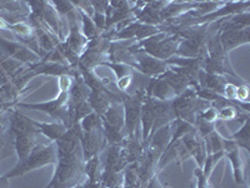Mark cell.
<instances>
[{
    "label": "cell",
    "instance_id": "cell-1",
    "mask_svg": "<svg viewBox=\"0 0 250 188\" xmlns=\"http://www.w3.org/2000/svg\"><path fill=\"white\" fill-rule=\"evenodd\" d=\"M57 160L58 149L55 143L50 145L37 144L25 160L21 161V162H18L12 171H9L4 177H6L9 180V178H13V177L24 176V174L33 171V169L40 168V167L49 164V163H54Z\"/></svg>",
    "mask_w": 250,
    "mask_h": 188
},
{
    "label": "cell",
    "instance_id": "cell-2",
    "mask_svg": "<svg viewBox=\"0 0 250 188\" xmlns=\"http://www.w3.org/2000/svg\"><path fill=\"white\" fill-rule=\"evenodd\" d=\"M0 51H1V54L4 57L19 60L20 63L33 62V60L37 59V55L33 54L26 47L9 42V40L3 39L1 37H0Z\"/></svg>",
    "mask_w": 250,
    "mask_h": 188
},
{
    "label": "cell",
    "instance_id": "cell-3",
    "mask_svg": "<svg viewBox=\"0 0 250 188\" xmlns=\"http://www.w3.org/2000/svg\"><path fill=\"white\" fill-rule=\"evenodd\" d=\"M37 137L38 133L14 136V149L18 154V158H19L18 162L25 160L29 153L33 151V148L37 145Z\"/></svg>",
    "mask_w": 250,
    "mask_h": 188
},
{
    "label": "cell",
    "instance_id": "cell-4",
    "mask_svg": "<svg viewBox=\"0 0 250 188\" xmlns=\"http://www.w3.org/2000/svg\"><path fill=\"white\" fill-rule=\"evenodd\" d=\"M249 40V29H231L225 31L222 37V43L225 49H231L233 47L239 46L240 43H245Z\"/></svg>",
    "mask_w": 250,
    "mask_h": 188
},
{
    "label": "cell",
    "instance_id": "cell-5",
    "mask_svg": "<svg viewBox=\"0 0 250 188\" xmlns=\"http://www.w3.org/2000/svg\"><path fill=\"white\" fill-rule=\"evenodd\" d=\"M34 125L37 127L39 133H43L45 137L53 141L60 140L68 132V128L65 125L60 124V123H51L50 124V123H40L34 120Z\"/></svg>",
    "mask_w": 250,
    "mask_h": 188
},
{
    "label": "cell",
    "instance_id": "cell-6",
    "mask_svg": "<svg viewBox=\"0 0 250 188\" xmlns=\"http://www.w3.org/2000/svg\"><path fill=\"white\" fill-rule=\"evenodd\" d=\"M228 149L230 148V152H229V157H230V161L233 163L234 167V176H235V180L238 183H244V176H243V172H244V168H243V161L240 160V156H239V151L236 148V145L234 142H230V147L228 145Z\"/></svg>",
    "mask_w": 250,
    "mask_h": 188
},
{
    "label": "cell",
    "instance_id": "cell-7",
    "mask_svg": "<svg viewBox=\"0 0 250 188\" xmlns=\"http://www.w3.org/2000/svg\"><path fill=\"white\" fill-rule=\"evenodd\" d=\"M125 108H126V127L133 131L135 124H137L138 119L140 117V104L135 100L130 99L125 102Z\"/></svg>",
    "mask_w": 250,
    "mask_h": 188
},
{
    "label": "cell",
    "instance_id": "cell-8",
    "mask_svg": "<svg viewBox=\"0 0 250 188\" xmlns=\"http://www.w3.org/2000/svg\"><path fill=\"white\" fill-rule=\"evenodd\" d=\"M139 68L145 74H155V73H162L165 69V66L159 60L154 59L150 57H143L139 59Z\"/></svg>",
    "mask_w": 250,
    "mask_h": 188
},
{
    "label": "cell",
    "instance_id": "cell-9",
    "mask_svg": "<svg viewBox=\"0 0 250 188\" xmlns=\"http://www.w3.org/2000/svg\"><path fill=\"white\" fill-rule=\"evenodd\" d=\"M153 95L160 100H167L171 99L175 95V92L169 86V83L163 78L153 87Z\"/></svg>",
    "mask_w": 250,
    "mask_h": 188
},
{
    "label": "cell",
    "instance_id": "cell-10",
    "mask_svg": "<svg viewBox=\"0 0 250 188\" xmlns=\"http://www.w3.org/2000/svg\"><path fill=\"white\" fill-rule=\"evenodd\" d=\"M102 127V123H100V118L98 114L90 113L88 114L86 117L83 118L82 125H80V131L82 132H93L95 129H99Z\"/></svg>",
    "mask_w": 250,
    "mask_h": 188
},
{
    "label": "cell",
    "instance_id": "cell-11",
    "mask_svg": "<svg viewBox=\"0 0 250 188\" xmlns=\"http://www.w3.org/2000/svg\"><path fill=\"white\" fill-rule=\"evenodd\" d=\"M248 127H249V122L247 120V123H245V125L242 128V131L238 132V133L234 136V138L235 140L239 141V144L240 145H244L245 148L249 149L248 147H249V132H248Z\"/></svg>",
    "mask_w": 250,
    "mask_h": 188
},
{
    "label": "cell",
    "instance_id": "cell-12",
    "mask_svg": "<svg viewBox=\"0 0 250 188\" xmlns=\"http://www.w3.org/2000/svg\"><path fill=\"white\" fill-rule=\"evenodd\" d=\"M202 117L204 122L213 123L214 120L216 119V117H218V112H216L214 108H208L207 111L202 114Z\"/></svg>",
    "mask_w": 250,
    "mask_h": 188
},
{
    "label": "cell",
    "instance_id": "cell-13",
    "mask_svg": "<svg viewBox=\"0 0 250 188\" xmlns=\"http://www.w3.org/2000/svg\"><path fill=\"white\" fill-rule=\"evenodd\" d=\"M84 30H85V34L88 37H93L95 34V28H94L93 23H91L90 19L86 15H84Z\"/></svg>",
    "mask_w": 250,
    "mask_h": 188
},
{
    "label": "cell",
    "instance_id": "cell-14",
    "mask_svg": "<svg viewBox=\"0 0 250 188\" xmlns=\"http://www.w3.org/2000/svg\"><path fill=\"white\" fill-rule=\"evenodd\" d=\"M9 154H10V151H9L8 141L0 138V161L5 158L6 156H9Z\"/></svg>",
    "mask_w": 250,
    "mask_h": 188
},
{
    "label": "cell",
    "instance_id": "cell-15",
    "mask_svg": "<svg viewBox=\"0 0 250 188\" xmlns=\"http://www.w3.org/2000/svg\"><path fill=\"white\" fill-rule=\"evenodd\" d=\"M220 116H222L224 119H233L236 116V112L234 111V108H231V107H224V108L220 111Z\"/></svg>",
    "mask_w": 250,
    "mask_h": 188
},
{
    "label": "cell",
    "instance_id": "cell-16",
    "mask_svg": "<svg viewBox=\"0 0 250 188\" xmlns=\"http://www.w3.org/2000/svg\"><path fill=\"white\" fill-rule=\"evenodd\" d=\"M211 143H213L214 152H218L223 148V142L216 133H211Z\"/></svg>",
    "mask_w": 250,
    "mask_h": 188
},
{
    "label": "cell",
    "instance_id": "cell-17",
    "mask_svg": "<svg viewBox=\"0 0 250 188\" xmlns=\"http://www.w3.org/2000/svg\"><path fill=\"white\" fill-rule=\"evenodd\" d=\"M235 95L239 98V99H247L248 98V88L247 87H238L235 88Z\"/></svg>",
    "mask_w": 250,
    "mask_h": 188
},
{
    "label": "cell",
    "instance_id": "cell-18",
    "mask_svg": "<svg viewBox=\"0 0 250 188\" xmlns=\"http://www.w3.org/2000/svg\"><path fill=\"white\" fill-rule=\"evenodd\" d=\"M130 80H131L130 75H126V77L119 79V82H118V87H119L120 89H126L129 84H130Z\"/></svg>",
    "mask_w": 250,
    "mask_h": 188
},
{
    "label": "cell",
    "instance_id": "cell-19",
    "mask_svg": "<svg viewBox=\"0 0 250 188\" xmlns=\"http://www.w3.org/2000/svg\"><path fill=\"white\" fill-rule=\"evenodd\" d=\"M9 187V180L6 177H1L0 178V188H8Z\"/></svg>",
    "mask_w": 250,
    "mask_h": 188
}]
</instances>
